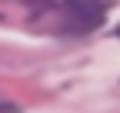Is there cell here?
I'll list each match as a JSON object with an SVG mask.
<instances>
[{"label": "cell", "mask_w": 120, "mask_h": 113, "mask_svg": "<svg viewBox=\"0 0 120 113\" xmlns=\"http://www.w3.org/2000/svg\"><path fill=\"white\" fill-rule=\"evenodd\" d=\"M117 34H120V28H117Z\"/></svg>", "instance_id": "cell-3"}, {"label": "cell", "mask_w": 120, "mask_h": 113, "mask_svg": "<svg viewBox=\"0 0 120 113\" xmlns=\"http://www.w3.org/2000/svg\"><path fill=\"white\" fill-rule=\"evenodd\" d=\"M106 21L103 0H65L62 4V31L69 34H89Z\"/></svg>", "instance_id": "cell-1"}, {"label": "cell", "mask_w": 120, "mask_h": 113, "mask_svg": "<svg viewBox=\"0 0 120 113\" xmlns=\"http://www.w3.org/2000/svg\"><path fill=\"white\" fill-rule=\"evenodd\" d=\"M0 113H17V110H14V106H0Z\"/></svg>", "instance_id": "cell-2"}]
</instances>
